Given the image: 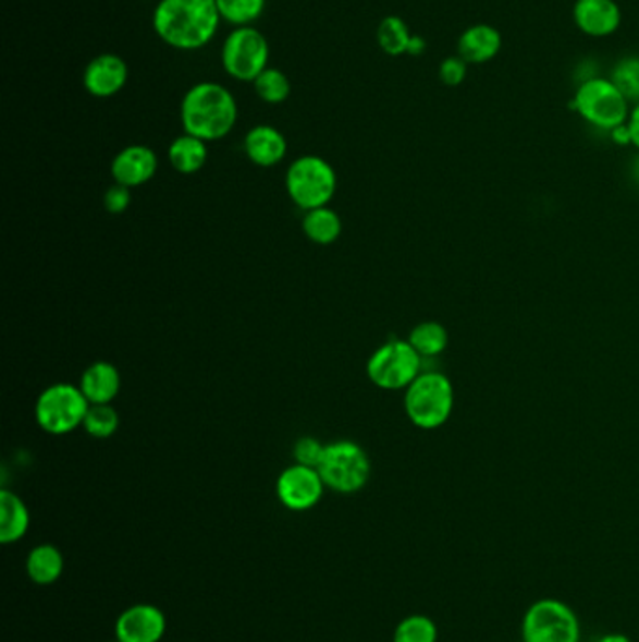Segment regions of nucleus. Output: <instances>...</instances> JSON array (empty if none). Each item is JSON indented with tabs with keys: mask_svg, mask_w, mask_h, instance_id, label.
Wrapping results in <instances>:
<instances>
[{
	"mask_svg": "<svg viewBox=\"0 0 639 642\" xmlns=\"http://www.w3.org/2000/svg\"><path fill=\"white\" fill-rule=\"evenodd\" d=\"M222 23L216 0H160L152 28L169 48L197 51L214 40Z\"/></svg>",
	"mask_w": 639,
	"mask_h": 642,
	"instance_id": "obj_1",
	"label": "nucleus"
},
{
	"mask_svg": "<svg viewBox=\"0 0 639 642\" xmlns=\"http://www.w3.org/2000/svg\"><path fill=\"white\" fill-rule=\"evenodd\" d=\"M238 108L230 88L220 83L201 82L188 88L181 104L184 132L202 142H218L235 129Z\"/></svg>",
	"mask_w": 639,
	"mask_h": 642,
	"instance_id": "obj_2",
	"label": "nucleus"
},
{
	"mask_svg": "<svg viewBox=\"0 0 639 642\" xmlns=\"http://www.w3.org/2000/svg\"><path fill=\"white\" fill-rule=\"evenodd\" d=\"M405 413L413 425L422 431H435L451 420L454 410V387L439 372L420 374L405 389Z\"/></svg>",
	"mask_w": 639,
	"mask_h": 642,
	"instance_id": "obj_3",
	"label": "nucleus"
},
{
	"mask_svg": "<svg viewBox=\"0 0 639 642\" xmlns=\"http://www.w3.org/2000/svg\"><path fill=\"white\" fill-rule=\"evenodd\" d=\"M334 168L321 156L306 155L291 163L285 175V189L296 207L304 210L327 207L336 194Z\"/></svg>",
	"mask_w": 639,
	"mask_h": 642,
	"instance_id": "obj_4",
	"label": "nucleus"
},
{
	"mask_svg": "<svg viewBox=\"0 0 639 642\" xmlns=\"http://www.w3.org/2000/svg\"><path fill=\"white\" fill-rule=\"evenodd\" d=\"M573 104L583 121L610 132L626 124L630 117V101L610 77L592 75L586 80L576 90Z\"/></svg>",
	"mask_w": 639,
	"mask_h": 642,
	"instance_id": "obj_5",
	"label": "nucleus"
},
{
	"mask_svg": "<svg viewBox=\"0 0 639 642\" xmlns=\"http://www.w3.org/2000/svg\"><path fill=\"white\" fill-rule=\"evenodd\" d=\"M581 623L574 608L555 597L531 603L521 620V642H579Z\"/></svg>",
	"mask_w": 639,
	"mask_h": 642,
	"instance_id": "obj_6",
	"label": "nucleus"
},
{
	"mask_svg": "<svg viewBox=\"0 0 639 642\" xmlns=\"http://www.w3.org/2000/svg\"><path fill=\"white\" fill-rule=\"evenodd\" d=\"M324 485L340 494H355L370 481L371 462L362 447L342 439L324 447V455L317 467Z\"/></svg>",
	"mask_w": 639,
	"mask_h": 642,
	"instance_id": "obj_7",
	"label": "nucleus"
},
{
	"mask_svg": "<svg viewBox=\"0 0 639 642\" xmlns=\"http://www.w3.org/2000/svg\"><path fill=\"white\" fill-rule=\"evenodd\" d=\"M88 408L90 402L79 387L72 384H54L38 397L36 421L41 431L53 436H62L83 426Z\"/></svg>",
	"mask_w": 639,
	"mask_h": 642,
	"instance_id": "obj_8",
	"label": "nucleus"
},
{
	"mask_svg": "<svg viewBox=\"0 0 639 642\" xmlns=\"http://www.w3.org/2000/svg\"><path fill=\"white\" fill-rule=\"evenodd\" d=\"M269 41L256 27H235L223 41L222 64L236 82L254 83L269 68Z\"/></svg>",
	"mask_w": 639,
	"mask_h": 642,
	"instance_id": "obj_9",
	"label": "nucleus"
},
{
	"mask_svg": "<svg viewBox=\"0 0 639 642\" xmlns=\"http://www.w3.org/2000/svg\"><path fill=\"white\" fill-rule=\"evenodd\" d=\"M422 358L409 340H391L381 346L368 361V378L386 391H400L420 376Z\"/></svg>",
	"mask_w": 639,
	"mask_h": 642,
	"instance_id": "obj_10",
	"label": "nucleus"
},
{
	"mask_svg": "<svg viewBox=\"0 0 639 642\" xmlns=\"http://www.w3.org/2000/svg\"><path fill=\"white\" fill-rule=\"evenodd\" d=\"M324 481L317 468L293 464L278 477L277 494L291 511H308L316 507L324 493Z\"/></svg>",
	"mask_w": 639,
	"mask_h": 642,
	"instance_id": "obj_11",
	"label": "nucleus"
},
{
	"mask_svg": "<svg viewBox=\"0 0 639 642\" xmlns=\"http://www.w3.org/2000/svg\"><path fill=\"white\" fill-rule=\"evenodd\" d=\"M168 620L160 608L139 603L126 608L115 623V637L121 642H160L165 635Z\"/></svg>",
	"mask_w": 639,
	"mask_h": 642,
	"instance_id": "obj_12",
	"label": "nucleus"
},
{
	"mask_svg": "<svg viewBox=\"0 0 639 642\" xmlns=\"http://www.w3.org/2000/svg\"><path fill=\"white\" fill-rule=\"evenodd\" d=\"M128 82V64L115 53L98 54L88 62L83 74V87L96 98L119 95Z\"/></svg>",
	"mask_w": 639,
	"mask_h": 642,
	"instance_id": "obj_13",
	"label": "nucleus"
},
{
	"mask_svg": "<svg viewBox=\"0 0 639 642\" xmlns=\"http://www.w3.org/2000/svg\"><path fill=\"white\" fill-rule=\"evenodd\" d=\"M574 21L581 33L592 38H606L617 33L623 12L615 0H576Z\"/></svg>",
	"mask_w": 639,
	"mask_h": 642,
	"instance_id": "obj_14",
	"label": "nucleus"
},
{
	"mask_svg": "<svg viewBox=\"0 0 639 642\" xmlns=\"http://www.w3.org/2000/svg\"><path fill=\"white\" fill-rule=\"evenodd\" d=\"M158 156L145 145H130L113 158L111 175L116 184L135 189L148 183L156 175Z\"/></svg>",
	"mask_w": 639,
	"mask_h": 642,
	"instance_id": "obj_15",
	"label": "nucleus"
},
{
	"mask_svg": "<svg viewBox=\"0 0 639 642\" xmlns=\"http://www.w3.org/2000/svg\"><path fill=\"white\" fill-rule=\"evenodd\" d=\"M503 48V36L488 23L465 28L458 40V54L467 64H484L497 57Z\"/></svg>",
	"mask_w": 639,
	"mask_h": 642,
	"instance_id": "obj_16",
	"label": "nucleus"
},
{
	"mask_svg": "<svg viewBox=\"0 0 639 642\" xmlns=\"http://www.w3.org/2000/svg\"><path fill=\"white\" fill-rule=\"evenodd\" d=\"M244 150L256 166L272 168L287 155V142L280 130L269 124H259L244 137Z\"/></svg>",
	"mask_w": 639,
	"mask_h": 642,
	"instance_id": "obj_17",
	"label": "nucleus"
},
{
	"mask_svg": "<svg viewBox=\"0 0 639 642\" xmlns=\"http://www.w3.org/2000/svg\"><path fill=\"white\" fill-rule=\"evenodd\" d=\"M121 372L108 361H98L83 372L82 389L90 404H111L121 391Z\"/></svg>",
	"mask_w": 639,
	"mask_h": 642,
	"instance_id": "obj_18",
	"label": "nucleus"
},
{
	"mask_svg": "<svg viewBox=\"0 0 639 642\" xmlns=\"http://www.w3.org/2000/svg\"><path fill=\"white\" fill-rule=\"evenodd\" d=\"M30 526V513L25 501L12 490L0 493V543L12 545L23 540Z\"/></svg>",
	"mask_w": 639,
	"mask_h": 642,
	"instance_id": "obj_19",
	"label": "nucleus"
},
{
	"mask_svg": "<svg viewBox=\"0 0 639 642\" xmlns=\"http://www.w3.org/2000/svg\"><path fill=\"white\" fill-rule=\"evenodd\" d=\"M207 158H209L207 142H202L196 135L184 132L169 145V162L182 175H194L197 171H201L202 166L207 163Z\"/></svg>",
	"mask_w": 639,
	"mask_h": 642,
	"instance_id": "obj_20",
	"label": "nucleus"
},
{
	"mask_svg": "<svg viewBox=\"0 0 639 642\" xmlns=\"http://www.w3.org/2000/svg\"><path fill=\"white\" fill-rule=\"evenodd\" d=\"M25 568H27L30 581L40 584V586H48V584H53L61 579L62 571H64V556L54 545L44 543L28 553Z\"/></svg>",
	"mask_w": 639,
	"mask_h": 642,
	"instance_id": "obj_21",
	"label": "nucleus"
},
{
	"mask_svg": "<svg viewBox=\"0 0 639 642\" xmlns=\"http://www.w3.org/2000/svg\"><path fill=\"white\" fill-rule=\"evenodd\" d=\"M303 230L314 243L332 244L342 235V218L337 217L336 210L329 209V205L306 210Z\"/></svg>",
	"mask_w": 639,
	"mask_h": 642,
	"instance_id": "obj_22",
	"label": "nucleus"
},
{
	"mask_svg": "<svg viewBox=\"0 0 639 642\" xmlns=\"http://www.w3.org/2000/svg\"><path fill=\"white\" fill-rule=\"evenodd\" d=\"M409 344L420 358H438L448 346V331L438 322H422L410 331Z\"/></svg>",
	"mask_w": 639,
	"mask_h": 642,
	"instance_id": "obj_23",
	"label": "nucleus"
},
{
	"mask_svg": "<svg viewBox=\"0 0 639 642\" xmlns=\"http://www.w3.org/2000/svg\"><path fill=\"white\" fill-rule=\"evenodd\" d=\"M409 27L402 17L397 15H389L379 23L378 38L379 48L383 49L384 53L392 54V57H400V54L407 53L410 41Z\"/></svg>",
	"mask_w": 639,
	"mask_h": 642,
	"instance_id": "obj_24",
	"label": "nucleus"
},
{
	"mask_svg": "<svg viewBox=\"0 0 639 642\" xmlns=\"http://www.w3.org/2000/svg\"><path fill=\"white\" fill-rule=\"evenodd\" d=\"M222 21L233 27H249L261 17L267 0H216Z\"/></svg>",
	"mask_w": 639,
	"mask_h": 642,
	"instance_id": "obj_25",
	"label": "nucleus"
},
{
	"mask_svg": "<svg viewBox=\"0 0 639 642\" xmlns=\"http://www.w3.org/2000/svg\"><path fill=\"white\" fill-rule=\"evenodd\" d=\"M257 96L267 104H282L287 100L291 95V82L287 75L283 74L282 70L269 66L262 72L256 82H254Z\"/></svg>",
	"mask_w": 639,
	"mask_h": 642,
	"instance_id": "obj_26",
	"label": "nucleus"
},
{
	"mask_svg": "<svg viewBox=\"0 0 639 642\" xmlns=\"http://www.w3.org/2000/svg\"><path fill=\"white\" fill-rule=\"evenodd\" d=\"M439 629L430 616L410 615L394 629V642H438Z\"/></svg>",
	"mask_w": 639,
	"mask_h": 642,
	"instance_id": "obj_27",
	"label": "nucleus"
},
{
	"mask_svg": "<svg viewBox=\"0 0 639 642\" xmlns=\"http://www.w3.org/2000/svg\"><path fill=\"white\" fill-rule=\"evenodd\" d=\"M119 426H121V417L111 404H90L83 423L87 434L98 439L111 438L119 431Z\"/></svg>",
	"mask_w": 639,
	"mask_h": 642,
	"instance_id": "obj_28",
	"label": "nucleus"
},
{
	"mask_svg": "<svg viewBox=\"0 0 639 642\" xmlns=\"http://www.w3.org/2000/svg\"><path fill=\"white\" fill-rule=\"evenodd\" d=\"M613 85L619 88L623 96L628 101H639V57H625L620 59L612 75H610Z\"/></svg>",
	"mask_w": 639,
	"mask_h": 642,
	"instance_id": "obj_29",
	"label": "nucleus"
},
{
	"mask_svg": "<svg viewBox=\"0 0 639 642\" xmlns=\"http://www.w3.org/2000/svg\"><path fill=\"white\" fill-rule=\"evenodd\" d=\"M324 447L327 446L319 444V439L310 438V436L298 439L295 447H293V457H295L296 464L310 468L319 467V462L323 459Z\"/></svg>",
	"mask_w": 639,
	"mask_h": 642,
	"instance_id": "obj_30",
	"label": "nucleus"
},
{
	"mask_svg": "<svg viewBox=\"0 0 639 642\" xmlns=\"http://www.w3.org/2000/svg\"><path fill=\"white\" fill-rule=\"evenodd\" d=\"M467 68L469 64L459 57V54H452V57H446L443 62H441V66H439V77H441V82L444 85H448V87H458L462 83L465 82V77H467Z\"/></svg>",
	"mask_w": 639,
	"mask_h": 642,
	"instance_id": "obj_31",
	"label": "nucleus"
},
{
	"mask_svg": "<svg viewBox=\"0 0 639 642\" xmlns=\"http://www.w3.org/2000/svg\"><path fill=\"white\" fill-rule=\"evenodd\" d=\"M130 189L128 186H122V184H113L111 189L106 192L103 196V207L111 213V215H121L124 210L130 207Z\"/></svg>",
	"mask_w": 639,
	"mask_h": 642,
	"instance_id": "obj_32",
	"label": "nucleus"
},
{
	"mask_svg": "<svg viewBox=\"0 0 639 642\" xmlns=\"http://www.w3.org/2000/svg\"><path fill=\"white\" fill-rule=\"evenodd\" d=\"M626 129H628V134H630V143H632L636 149H639V101L634 106V109H630V117L626 121Z\"/></svg>",
	"mask_w": 639,
	"mask_h": 642,
	"instance_id": "obj_33",
	"label": "nucleus"
},
{
	"mask_svg": "<svg viewBox=\"0 0 639 642\" xmlns=\"http://www.w3.org/2000/svg\"><path fill=\"white\" fill-rule=\"evenodd\" d=\"M426 51V40L422 36H418V34H413L410 36L409 48H407V54H413V57H418V54H422Z\"/></svg>",
	"mask_w": 639,
	"mask_h": 642,
	"instance_id": "obj_34",
	"label": "nucleus"
},
{
	"mask_svg": "<svg viewBox=\"0 0 639 642\" xmlns=\"http://www.w3.org/2000/svg\"><path fill=\"white\" fill-rule=\"evenodd\" d=\"M597 642H632V639L623 635V633H607V635L600 637Z\"/></svg>",
	"mask_w": 639,
	"mask_h": 642,
	"instance_id": "obj_35",
	"label": "nucleus"
},
{
	"mask_svg": "<svg viewBox=\"0 0 639 642\" xmlns=\"http://www.w3.org/2000/svg\"><path fill=\"white\" fill-rule=\"evenodd\" d=\"M109 642H121V641H119V639H115V641H109Z\"/></svg>",
	"mask_w": 639,
	"mask_h": 642,
	"instance_id": "obj_36",
	"label": "nucleus"
}]
</instances>
